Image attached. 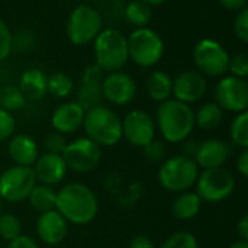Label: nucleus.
Masks as SVG:
<instances>
[{"instance_id": "nucleus-1", "label": "nucleus", "mask_w": 248, "mask_h": 248, "mask_svg": "<svg viewBox=\"0 0 248 248\" xmlns=\"http://www.w3.org/2000/svg\"><path fill=\"white\" fill-rule=\"evenodd\" d=\"M55 211L74 225H87L99 211L94 192L83 183H68L57 192Z\"/></svg>"}, {"instance_id": "nucleus-2", "label": "nucleus", "mask_w": 248, "mask_h": 248, "mask_svg": "<svg viewBox=\"0 0 248 248\" xmlns=\"http://www.w3.org/2000/svg\"><path fill=\"white\" fill-rule=\"evenodd\" d=\"M157 126L167 142H183L195 128V112L190 105L176 99H167L157 109Z\"/></svg>"}, {"instance_id": "nucleus-3", "label": "nucleus", "mask_w": 248, "mask_h": 248, "mask_svg": "<svg viewBox=\"0 0 248 248\" xmlns=\"http://www.w3.org/2000/svg\"><path fill=\"white\" fill-rule=\"evenodd\" d=\"M83 126L87 138L99 147H113L122 138V121L119 115L103 105L86 112Z\"/></svg>"}, {"instance_id": "nucleus-4", "label": "nucleus", "mask_w": 248, "mask_h": 248, "mask_svg": "<svg viewBox=\"0 0 248 248\" xmlns=\"http://www.w3.org/2000/svg\"><path fill=\"white\" fill-rule=\"evenodd\" d=\"M94 60L103 71L113 73L121 71V68L129 60L126 38L113 28L102 29L100 33L93 41Z\"/></svg>"}, {"instance_id": "nucleus-5", "label": "nucleus", "mask_w": 248, "mask_h": 248, "mask_svg": "<svg viewBox=\"0 0 248 248\" xmlns=\"http://www.w3.org/2000/svg\"><path fill=\"white\" fill-rule=\"evenodd\" d=\"M199 176L196 161L186 155H174L163 161L158 170L160 185L173 193L187 192Z\"/></svg>"}, {"instance_id": "nucleus-6", "label": "nucleus", "mask_w": 248, "mask_h": 248, "mask_svg": "<svg viewBox=\"0 0 248 248\" xmlns=\"http://www.w3.org/2000/svg\"><path fill=\"white\" fill-rule=\"evenodd\" d=\"M128 57L140 67L150 68L164 55V42L158 32L150 28H137L128 38Z\"/></svg>"}, {"instance_id": "nucleus-7", "label": "nucleus", "mask_w": 248, "mask_h": 248, "mask_svg": "<svg viewBox=\"0 0 248 248\" xmlns=\"http://www.w3.org/2000/svg\"><path fill=\"white\" fill-rule=\"evenodd\" d=\"M103 26L102 15L89 4H78L68 16L65 33L73 45L83 46L96 39Z\"/></svg>"}, {"instance_id": "nucleus-8", "label": "nucleus", "mask_w": 248, "mask_h": 248, "mask_svg": "<svg viewBox=\"0 0 248 248\" xmlns=\"http://www.w3.org/2000/svg\"><path fill=\"white\" fill-rule=\"evenodd\" d=\"M234 189V176L222 167L205 169L196 179V193L202 202H222L232 195Z\"/></svg>"}, {"instance_id": "nucleus-9", "label": "nucleus", "mask_w": 248, "mask_h": 248, "mask_svg": "<svg viewBox=\"0 0 248 248\" xmlns=\"http://www.w3.org/2000/svg\"><path fill=\"white\" fill-rule=\"evenodd\" d=\"M193 62L199 73L208 77H224L228 71L230 54L214 39H201L193 48Z\"/></svg>"}, {"instance_id": "nucleus-10", "label": "nucleus", "mask_w": 248, "mask_h": 248, "mask_svg": "<svg viewBox=\"0 0 248 248\" xmlns=\"http://www.w3.org/2000/svg\"><path fill=\"white\" fill-rule=\"evenodd\" d=\"M36 185L32 167L13 166L0 174V198L10 203H19L28 199Z\"/></svg>"}, {"instance_id": "nucleus-11", "label": "nucleus", "mask_w": 248, "mask_h": 248, "mask_svg": "<svg viewBox=\"0 0 248 248\" xmlns=\"http://www.w3.org/2000/svg\"><path fill=\"white\" fill-rule=\"evenodd\" d=\"M67 169L76 173L94 170L102 160V148L90 138H77L68 142L61 154Z\"/></svg>"}, {"instance_id": "nucleus-12", "label": "nucleus", "mask_w": 248, "mask_h": 248, "mask_svg": "<svg viewBox=\"0 0 248 248\" xmlns=\"http://www.w3.org/2000/svg\"><path fill=\"white\" fill-rule=\"evenodd\" d=\"M215 103L234 113L246 112L248 108V84L246 78L224 76L215 87Z\"/></svg>"}, {"instance_id": "nucleus-13", "label": "nucleus", "mask_w": 248, "mask_h": 248, "mask_svg": "<svg viewBox=\"0 0 248 248\" xmlns=\"http://www.w3.org/2000/svg\"><path fill=\"white\" fill-rule=\"evenodd\" d=\"M122 137L134 147H145L155 137V124L151 115L134 109L122 119Z\"/></svg>"}, {"instance_id": "nucleus-14", "label": "nucleus", "mask_w": 248, "mask_h": 248, "mask_svg": "<svg viewBox=\"0 0 248 248\" xmlns=\"http://www.w3.org/2000/svg\"><path fill=\"white\" fill-rule=\"evenodd\" d=\"M102 94L103 99L112 105L126 106L137 96V83L126 73H108L102 81Z\"/></svg>"}, {"instance_id": "nucleus-15", "label": "nucleus", "mask_w": 248, "mask_h": 248, "mask_svg": "<svg viewBox=\"0 0 248 248\" xmlns=\"http://www.w3.org/2000/svg\"><path fill=\"white\" fill-rule=\"evenodd\" d=\"M208 89L206 78L198 70H189L179 74L173 78V90L171 94L176 100L183 102L186 105L195 103L201 100Z\"/></svg>"}, {"instance_id": "nucleus-16", "label": "nucleus", "mask_w": 248, "mask_h": 248, "mask_svg": "<svg viewBox=\"0 0 248 248\" xmlns=\"http://www.w3.org/2000/svg\"><path fill=\"white\" fill-rule=\"evenodd\" d=\"M232 155V145L224 140L209 138L199 144V148L193 157L198 167L215 169L222 167L225 161Z\"/></svg>"}, {"instance_id": "nucleus-17", "label": "nucleus", "mask_w": 248, "mask_h": 248, "mask_svg": "<svg viewBox=\"0 0 248 248\" xmlns=\"http://www.w3.org/2000/svg\"><path fill=\"white\" fill-rule=\"evenodd\" d=\"M67 232V221L55 209L46 211L39 215L36 221V234L42 243L48 246H57L65 240Z\"/></svg>"}, {"instance_id": "nucleus-18", "label": "nucleus", "mask_w": 248, "mask_h": 248, "mask_svg": "<svg viewBox=\"0 0 248 248\" xmlns=\"http://www.w3.org/2000/svg\"><path fill=\"white\" fill-rule=\"evenodd\" d=\"M32 170L35 173L36 180H39L41 185L54 186L65 177L68 169L60 154L45 153L36 158Z\"/></svg>"}, {"instance_id": "nucleus-19", "label": "nucleus", "mask_w": 248, "mask_h": 248, "mask_svg": "<svg viewBox=\"0 0 248 248\" xmlns=\"http://www.w3.org/2000/svg\"><path fill=\"white\" fill-rule=\"evenodd\" d=\"M84 115L86 112L76 102H67L54 110L51 116V125L58 134H71L83 125Z\"/></svg>"}, {"instance_id": "nucleus-20", "label": "nucleus", "mask_w": 248, "mask_h": 248, "mask_svg": "<svg viewBox=\"0 0 248 248\" xmlns=\"http://www.w3.org/2000/svg\"><path fill=\"white\" fill-rule=\"evenodd\" d=\"M7 153L16 166L31 167L39 157V147L32 137L19 134L10 140L7 145Z\"/></svg>"}, {"instance_id": "nucleus-21", "label": "nucleus", "mask_w": 248, "mask_h": 248, "mask_svg": "<svg viewBox=\"0 0 248 248\" xmlns=\"http://www.w3.org/2000/svg\"><path fill=\"white\" fill-rule=\"evenodd\" d=\"M46 83L48 77L44 71L39 68H28L22 73L17 87L25 96L26 102H39L48 93Z\"/></svg>"}, {"instance_id": "nucleus-22", "label": "nucleus", "mask_w": 248, "mask_h": 248, "mask_svg": "<svg viewBox=\"0 0 248 248\" xmlns=\"http://www.w3.org/2000/svg\"><path fill=\"white\" fill-rule=\"evenodd\" d=\"M145 90L151 100L161 103V102L170 99V96H171L173 78L170 77L169 73H166L163 70H155L147 78Z\"/></svg>"}, {"instance_id": "nucleus-23", "label": "nucleus", "mask_w": 248, "mask_h": 248, "mask_svg": "<svg viewBox=\"0 0 248 248\" xmlns=\"http://www.w3.org/2000/svg\"><path fill=\"white\" fill-rule=\"evenodd\" d=\"M202 208V199L198 196L196 192H182L174 199L171 211L174 218L180 221L193 219Z\"/></svg>"}, {"instance_id": "nucleus-24", "label": "nucleus", "mask_w": 248, "mask_h": 248, "mask_svg": "<svg viewBox=\"0 0 248 248\" xmlns=\"http://www.w3.org/2000/svg\"><path fill=\"white\" fill-rule=\"evenodd\" d=\"M224 121V110L215 103L209 102L202 105L195 113V126H199L203 131L217 129Z\"/></svg>"}, {"instance_id": "nucleus-25", "label": "nucleus", "mask_w": 248, "mask_h": 248, "mask_svg": "<svg viewBox=\"0 0 248 248\" xmlns=\"http://www.w3.org/2000/svg\"><path fill=\"white\" fill-rule=\"evenodd\" d=\"M28 201L36 212L44 214L46 211L55 209L57 192L52 189V186L35 185L28 196Z\"/></svg>"}, {"instance_id": "nucleus-26", "label": "nucleus", "mask_w": 248, "mask_h": 248, "mask_svg": "<svg viewBox=\"0 0 248 248\" xmlns=\"http://www.w3.org/2000/svg\"><path fill=\"white\" fill-rule=\"evenodd\" d=\"M125 19L137 28H147L153 19V9L141 0H134L125 7Z\"/></svg>"}, {"instance_id": "nucleus-27", "label": "nucleus", "mask_w": 248, "mask_h": 248, "mask_svg": "<svg viewBox=\"0 0 248 248\" xmlns=\"http://www.w3.org/2000/svg\"><path fill=\"white\" fill-rule=\"evenodd\" d=\"M26 99L17 86H3L0 87V109L7 112H17L23 109Z\"/></svg>"}, {"instance_id": "nucleus-28", "label": "nucleus", "mask_w": 248, "mask_h": 248, "mask_svg": "<svg viewBox=\"0 0 248 248\" xmlns=\"http://www.w3.org/2000/svg\"><path fill=\"white\" fill-rule=\"evenodd\" d=\"M46 89L48 93L52 94L54 97L58 99H64L67 96L71 94L73 89H74V83L71 80V77L65 73H54L48 77V83H46Z\"/></svg>"}, {"instance_id": "nucleus-29", "label": "nucleus", "mask_w": 248, "mask_h": 248, "mask_svg": "<svg viewBox=\"0 0 248 248\" xmlns=\"http://www.w3.org/2000/svg\"><path fill=\"white\" fill-rule=\"evenodd\" d=\"M230 137L234 145L247 150L248 148V113L241 112L232 119L230 126Z\"/></svg>"}, {"instance_id": "nucleus-30", "label": "nucleus", "mask_w": 248, "mask_h": 248, "mask_svg": "<svg viewBox=\"0 0 248 248\" xmlns=\"http://www.w3.org/2000/svg\"><path fill=\"white\" fill-rule=\"evenodd\" d=\"M103 102V94H102V87L96 86H80L78 93H77V100L76 103L84 110H90L96 106H100Z\"/></svg>"}, {"instance_id": "nucleus-31", "label": "nucleus", "mask_w": 248, "mask_h": 248, "mask_svg": "<svg viewBox=\"0 0 248 248\" xmlns=\"http://www.w3.org/2000/svg\"><path fill=\"white\" fill-rule=\"evenodd\" d=\"M36 38L31 29H17L12 32V51L17 52H28L35 48Z\"/></svg>"}, {"instance_id": "nucleus-32", "label": "nucleus", "mask_w": 248, "mask_h": 248, "mask_svg": "<svg viewBox=\"0 0 248 248\" xmlns=\"http://www.w3.org/2000/svg\"><path fill=\"white\" fill-rule=\"evenodd\" d=\"M22 225L19 218H16L13 214H3L0 215V237L6 241H10L20 235Z\"/></svg>"}, {"instance_id": "nucleus-33", "label": "nucleus", "mask_w": 248, "mask_h": 248, "mask_svg": "<svg viewBox=\"0 0 248 248\" xmlns=\"http://www.w3.org/2000/svg\"><path fill=\"white\" fill-rule=\"evenodd\" d=\"M161 248H199V243L196 237L187 231H180L169 237Z\"/></svg>"}, {"instance_id": "nucleus-34", "label": "nucleus", "mask_w": 248, "mask_h": 248, "mask_svg": "<svg viewBox=\"0 0 248 248\" xmlns=\"http://www.w3.org/2000/svg\"><path fill=\"white\" fill-rule=\"evenodd\" d=\"M144 148V155L145 158L150 161V163H161L166 160V153H167V148H166V144L163 141H158V140H153L150 141Z\"/></svg>"}, {"instance_id": "nucleus-35", "label": "nucleus", "mask_w": 248, "mask_h": 248, "mask_svg": "<svg viewBox=\"0 0 248 248\" xmlns=\"http://www.w3.org/2000/svg\"><path fill=\"white\" fill-rule=\"evenodd\" d=\"M228 71L231 76L240 77V78H247L248 76V57L246 52H238L232 57H230V64H228Z\"/></svg>"}, {"instance_id": "nucleus-36", "label": "nucleus", "mask_w": 248, "mask_h": 248, "mask_svg": "<svg viewBox=\"0 0 248 248\" xmlns=\"http://www.w3.org/2000/svg\"><path fill=\"white\" fill-rule=\"evenodd\" d=\"M103 77H105V71L97 64L87 65L84 68L83 74H81L80 86H96V87H102Z\"/></svg>"}, {"instance_id": "nucleus-37", "label": "nucleus", "mask_w": 248, "mask_h": 248, "mask_svg": "<svg viewBox=\"0 0 248 248\" xmlns=\"http://www.w3.org/2000/svg\"><path fill=\"white\" fill-rule=\"evenodd\" d=\"M15 129H16L15 116L7 110L0 109V142L10 138L13 135Z\"/></svg>"}, {"instance_id": "nucleus-38", "label": "nucleus", "mask_w": 248, "mask_h": 248, "mask_svg": "<svg viewBox=\"0 0 248 248\" xmlns=\"http://www.w3.org/2000/svg\"><path fill=\"white\" fill-rule=\"evenodd\" d=\"M12 52V31L3 19H0V62Z\"/></svg>"}, {"instance_id": "nucleus-39", "label": "nucleus", "mask_w": 248, "mask_h": 248, "mask_svg": "<svg viewBox=\"0 0 248 248\" xmlns=\"http://www.w3.org/2000/svg\"><path fill=\"white\" fill-rule=\"evenodd\" d=\"M234 33L235 36L243 42H248V9H243L238 12L235 20H234Z\"/></svg>"}, {"instance_id": "nucleus-40", "label": "nucleus", "mask_w": 248, "mask_h": 248, "mask_svg": "<svg viewBox=\"0 0 248 248\" xmlns=\"http://www.w3.org/2000/svg\"><path fill=\"white\" fill-rule=\"evenodd\" d=\"M67 142H65V138L62 137V134H58V132H51L45 137V141H44V147L46 150V153H52V154H62L64 148H65Z\"/></svg>"}, {"instance_id": "nucleus-41", "label": "nucleus", "mask_w": 248, "mask_h": 248, "mask_svg": "<svg viewBox=\"0 0 248 248\" xmlns=\"http://www.w3.org/2000/svg\"><path fill=\"white\" fill-rule=\"evenodd\" d=\"M6 248H39L36 241L28 235H17L16 238L10 240Z\"/></svg>"}, {"instance_id": "nucleus-42", "label": "nucleus", "mask_w": 248, "mask_h": 248, "mask_svg": "<svg viewBox=\"0 0 248 248\" xmlns=\"http://www.w3.org/2000/svg\"><path fill=\"white\" fill-rule=\"evenodd\" d=\"M199 144L201 141L199 140H195V138H186L183 141V145H182V150H183V154L182 155H186V157H190L193 158L198 148H199Z\"/></svg>"}, {"instance_id": "nucleus-43", "label": "nucleus", "mask_w": 248, "mask_h": 248, "mask_svg": "<svg viewBox=\"0 0 248 248\" xmlns=\"http://www.w3.org/2000/svg\"><path fill=\"white\" fill-rule=\"evenodd\" d=\"M219 4L230 12H240L247 7L248 0H218Z\"/></svg>"}, {"instance_id": "nucleus-44", "label": "nucleus", "mask_w": 248, "mask_h": 248, "mask_svg": "<svg viewBox=\"0 0 248 248\" xmlns=\"http://www.w3.org/2000/svg\"><path fill=\"white\" fill-rule=\"evenodd\" d=\"M129 248H155L153 240L147 235H137L132 238Z\"/></svg>"}, {"instance_id": "nucleus-45", "label": "nucleus", "mask_w": 248, "mask_h": 248, "mask_svg": "<svg viewBox=\"0 0 248 248\" xmlns=\"http://www.w3.org/2000/svg\"><path fill=\"white\" fill-rule=\"evenodd\" d=\"M237 170L240 171V174L247 179L248 177V150H243V153L240 154L238 160H237Z\"/></svg>"}, {"instance_id": "nucleus-46", "label": "nucleus", "mask_w": 248, "mask_h": 248, "mask_svg": "<svg viewBox=\"0 0 248 248\" xmlns=\"http://www.w3.org/2000/svg\"><path fill=\"white\" fill-rule=\"evenodd\" d=\"M237 234H238L240 240H243V241H248V217L247 215H244V217L240 219V222H238V225H237Z\"/></svg>"}, {"instance_id": "nucleus-47", "label": "nucleus", "mask_w": 248, "mask_h": 248, "mask_svg": "<svg viewBox=\"0 0 248 248\" xmlns=\"http://www.w3.org/2000/svg\"><path fill=\"white\" fill-rule=\"evenodd\" d=\"M141 1L147 3L148 6H161V4H164L166 1H169V0H141Z\"/></svg>"}, {"instance_id": "nucleus-48", "label": "nucleus", "mask_w": 248, "mask_h": 248, "mask_svg": "<svg viewBox=\"0 0 248 248\" xmlns=\"http://www.w3.org/2000/svg\"><path fill=\"white\" fill-rule=\"evenodd\" d=\"M230 248H248V241H243V240H238L235 243L231 244Z\"/></svg>"}, {"instance_id": "nucleus-49", "label": "nucleus", "mask_w": 248, "mask_h": 248, "mask_svg": "<svg viewBox=\"0 0 248 248\" xmlns=\"http://www.w3.org/2000/svg\"><path fill=\"white\" fill-rule=\"evenodd\" d=\"M1 202H3V201H1V198H0V212H1Z\"/></svg>"}]
</instances>
